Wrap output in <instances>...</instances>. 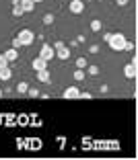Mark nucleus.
Masks as SVG:
<instances>
[{"label": "nucleus", "mask_w": 138, "mask_h": 160, "mask_svg": "<svg viewBox=\"0 0 138 160\" xmlns=\"http://www.w3.org/2000/svg\"><path fill=\"white\" fill-rule=\"evenodd\" d=\"M31 66H33V70H35V72H39V70H45V68H48V62L43 60V58H35Z\"/></svg>", "instance_id": "0eeeda50"}, {"label": "nucleus", "mask_w": 138, "mask_h": 160, "mask_svg": "<svg viewBox=\"0 0 138 160\" xmlns=\"http://www.w3.org/2000/svg\"><path fill=\"white\" fill-rule=\"evenodd\" d=\"M134 47H136V45H134L132 41H128V39H126V43H124V49H122V52H134Z\"/></svg>", "instance_id": "6ab92c4d"}, {"label": "nucleus", "mask_w": 138, "mask_h": 160, "mask_svg": "<svg viewBox=\"0 0 138 160\" xmlns=\"http://www.w3.org/2000/svg\"><path fill=\"white\" fill-rule=\"evenodd\" d=\"M0 97H2V88H0Z\"/></svg>", "instance_id": "cd10ccee"}, {"label": "nucleus", "mask_w": 138, "mask_h": 160, "mask_svg": "<svg viewBox=\"0 0 138 160\" xmlns=\"http://www.w3.org/2000/svg\"><path fill=\"white\" fill-rule=\"evenodd\" d=\"M87 66H89V62H87V58H78V60H76V68H82V70H85Z\"/></svg>", "instance_id": "f3484780"}, {"label": "nucleus", "mask_w": 138, "mask_h": 160, "mask_svg": "<svg viewBox=\"0 0 138 160\" xmlns=\"http://www.w3.org/2000/svg\"><path fill=\"white\" fill-rule=\"evenodd\" d=\"M64 99H81V90L76 88V86H68L66 90L62 92Z\"/></svg>", "instance_id": "39448f33"}, {"label": "nucleus", "mask_w": 138, "mask_h": 160, "mask_svg": "<svg viewBox=\"0 0 138 160\" xmlns=\"http://www.w3.org/2000/svg\"><path fill=\"white\" fill-rule=\"evenodd\" d=\"M85 70H82V68H76V70H74V74H72V78H74L76 80V82H81V80H85Z\"/></svg>", "instance_id": "4468645a"}, {"label": "nucleus", "mask_w": 138, "mask_h": 160, "mask_svg": "<svg viewBox=\"0 0 138 160\" xmlns=\"http://www.w3.org/2000/svg\"><path fill=\"white\" fill-rule=\"evenodd\" d=\"M39 58H43L45 62L54 60V58H56V52H54V47L50 45V43H43L41 49H39Z\"/></svg>", "instance_id": "7ed1b4c3"}, {"label": "nucleus", "mask_w": 138, "mask_h": 160, "mask_svg": "<svg viewBox=\"0 0 138 160\" xmlns=\"http://www.w3.org/2000/svg\"><path fill=\"white\" fill-rule=\"evenodd\" d=\"M4 66H8V62H6L4 53H0V68H4Z\"/></svg>", "instance_id": "4be33fe9"}, {"label": "nucleus", "mask_w": 138, "mask_h": 160, "mask_svg": "<svg viewBox=\"0 0 138 160\" xmlns=\"http://www.w3.org/2000/svg\"><path fill=\"white\" fill-rule=\"evenodd\" d=\"M115 2H118V6H126L128 4V0H115Z\"/></svg>", "instance_id": "393cba45"}, {"label": "nucleus", "mask_w": 138, "mask_h": 160, "mask_svg": "<svg viewBox=\"0 0 138 160\" xmlns=\"http://www.w3.org/2000/svg\"><path fill=\"white\" fill-rule=\"evenodd\" d=\"M54 23V14L48 12V14H43V25H52Z\"/></svg>", "instance_id": "a211bd4d"}, {"label": "nucleus", "mask_w": 138, "mask_h": 160, "mask_svg": "<svg viewBox=\"0 0 138 160\" xmlns=\"http://www.w3.org/2000/svg\"><path fill=\"white\" fill-rule=\"evenodd\" d=\"M99 29H101V21L99 19H93V21H91V31H95V33H97Z\"/></svg>", "instance_id": "dca6fc26"}, {"label": "nucleus", "mask_w": 138, "mask_h": 160, "mask_svg": "<svg viewBox=\"0 0 138 160\" xmlns=\"http://www.w3.org/2000/svg\"><path fill=\"white\" fill-rule=\"evenodd\" d=\"M14 90H17V92H21V94H27V90H29V84H27V82H19Z\"/></svg>", "instance_id": "2eb2a0df"}, {"label": "nucleus", "mask_w": 138, "mask_h": 160, "mask_svg": "<svg viewBox=\"0 0 138 160\" xmlns=\"http://www.w3.org/2000/svg\"><path fill=\"white\" fill-rule=\"evenodd\" d=\"M99 52V45H91V53H97Z\"/></svg>", "instance_id": "a878e982"}, {"label": "nucleus", "mask_w": 138, "mask_h": 160, "mask_svg": "<svg viewBox=\"0 0 138 160\" xmlns=\"http://www.w3.org/2000/svg\"><path fill=\"white\" fill-rule=\"evenodd\" d=\"M27 94L31 97V99H33V97H39V90H37V88H29V90H27Z\"/></svg>", "instance_id": "412c9836"}, {"label": "nucleus", "mask_w": 138, "mask_h": 160, "mask_svg": "<svg viewBox=\"0 0 138 160\" xmlns=\"http://www.w3.org/2000/svg\"><path fill=\"white\" fill-rule=\"evenodd\" d=\"M124 76L126 78H136V64H126V68H124Z\"/></svg>", "instance_id": "9d476101"}, {"label": "nucleus", "mask_w": 138, "mask_h": 160, "mask_svg": "<svg viewBox=\"0 0 138 160\" xmlns=\"http://www.w3.org/2000/svg\"><path fill=\"white\" fill-rule=\"evenodd\" d=\"M81 99H93V94H91V92H82V90H81Z\"/></svg>", "instance_id": "b1692460"}, {"label": "nucleus", "mask_w": 138, "mask_h": 160, "mask_svg": "<svg viewBox=\"0 0 138 160\" xmlns=\"http://www.w3.org/2000/svg\"><path fill=\"white\" fill-rule=\"evenodd\" d=\"M54 52H56V58H58V60H68V58H70V47H66V45L56 47Z\"/></svg>", "instance_id": "423d86ee"}, {"label": "nucleus", "mask_w": 138, "mask_h": 160, "mask_svg": "<svg viewBox=\"0 0 138 160\" xmlns=\"http://www.w3.org/2000/svg\"><path fill=\"white\" fill-rule=\"evenodd\" d=\"M19 41H21V45H31L33 43V39H35V33L31 31V29H23V31H19Z\"/></svg>", "instance_id": "f03ea898"}, {"label": "nucleus", "mask_w": 138, "mask_h": 160, "mask_svg": "<svg viewBox=\"0 0 138 160\" xmlns=\"http://www.w3.org/2000/svg\"><path fill=\"white\" fill-rule=\"evenodd\" d=\"M19 4H21V8H23V12H33V8H35L33 0H19Z\"/></svg>", "instance_id": "1a4fd4ad"}, {"label": "nucleus", "mask_w": 138, "mask_h": 160, "mask_svg": "<svg viewBox=\"0 0 138 160\" xmlns=\"http://www.w3.org/2000/svg\"><path fill=\"white\" fill-rule=\"evenodd\" d=\"M23 8H21L19 4V0H13V17H23Z\"/></svg>", "instance_id": "f8f14e48"}, {"label": "nucleus", "mask_w": 138, "mask_h": 160, "mask_svg": "<svg viewBox=\"0 0 138 160\" xmlns=\"http://www.w3.org/2000/svg\"><path fill=\"white\" fill-rule=\"evenodd\" d=\"M37 80H39V82H50V72H48V68L37 72Z\"/></svg>", "instance_id": "ddd939ff"}, {"label": "nucleus", "mask_w": 138, "mask_h": 160, "mask_svg": "<svg viewBox=\"0 0 138 160\" xmlns=\"http://www.w3.org/2000/svg\"><path fill=\"white\" fill-rule=\"evenodd\" d=\"M4 58H6L8 64H13V62H17V58H19V52H17L14 47H10V49H6V52H4Z\"/></svg>", "instance_id": "6e6552de"}, {"label": "nucleus", "mask_w": 138, "mask_h": 160, "mask_svg": "<svg viewBox=\"0 0 138 160\" xmlns=\"http://www.w3.org/2000/svg\"><path fill=\"white\" fill-rule=\"evenodd\" d=\"M87 72H89L91 76H97V74H99V66H95V64H93V66H89V70H87Z\"/></svg>", "instance_id": "aec40b11"}, {"label": "nucleus", "mask_w": 138, "mask_h": 160, "mask_svg": "<svg viewBox=\"0 0 138 160\" xmlns=\"http://www.w3.org/2000/svg\"><path fill=\"white\" fill-rule=\"evenodd\" d=\"M33 2H35V4H39V2H43V0H33Z\"/></svg>", "instance_id": "bb28decb"}, {"label": "nucleus", "mask_w": 138, "mask_h": 160, "mask_svg": "<svg viewBox=\"0 0 138 160\" xmlns=\"http://www.w3.org/2000/svg\"><path fill=\"white\" fill-rule=\"evenodd\" d=\"M99 2H103V0H99Z\"/></svg>", "instance_id": "c85d7f7f"}, {"label": "nucleus", "mask_w": 138, "mask_h": 160, "mask_svg": "<svg viewBox=\"0 0 138 160\" xmlns=\"http://www.w3.org/2000/svg\"><path fill=\"white\" fill-rule=\"evenodd\" d=\"M68 8H70L72 14H81L82 10H85V2H82V0H72L70 4H68Z\"/></svg>", "instance_id": "20e7f679"}, {"label": "nucleus", "mask_w": 138, "mask_h": 160, "mask_svg": "<svg viewBox=\"0 0 138 160\" xmlns=\"http://www.w3.org/2000/svg\"><path fill=\"white\" fill-rule=\"evenodd\" d=\"M124 43H126V37L122 33H111V37L107 39V45H109L114 52H122V49H124Z\"/></svg>", "instance_id": "f257e3e1"}, {"label": "nucleus", "mask_w": 138, "mask_h": 160, "mask_svg": "<svg viewBox=\"0 0 138 160\" xmlns=\"http://www.w3.org/2000/svg\"><path fill=\"white\" fill-rule=\"evenodd\" d=\"M10 78H13V70H10L8 66L0 68V80H4V82H6V80H10Z\"/></svg>", "instance_id": "9b49d317"}, {"label": "nucleus", "mask_w": 138, "mask_h": 160, "mask_svg": "<svg viewBox=\"0 0 138 160\" xmlns=\"http://www.w3.org/2000/svg\"><path fill=\"white\" fill-rule=\"evenodd\" d=\"M13 47H14V49H19V47H23V45H21V41H19V37H14V39H13Z\"/></svg>", "instance_id": "5701e85b"}]
</instances>
